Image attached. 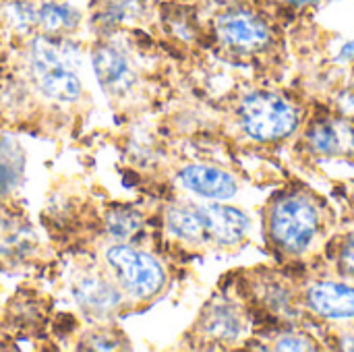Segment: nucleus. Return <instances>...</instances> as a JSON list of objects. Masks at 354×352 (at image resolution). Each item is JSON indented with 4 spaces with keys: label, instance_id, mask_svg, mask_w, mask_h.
Here are the masks:
<instances>
[{
    "label": "nucleus",
    "instance_id": "obj_10",
    "mask_svg": "<svg viewBox=\"0 0 354 352\" xmlns=\"http://www.w3.org/2000/svg\"><path fill=\"white\" fill-rule=\"evenodd\" d=\"M309 143L324 156L354 154V124L348 120H326L309 131Z\"/></svg>",
    "mask_w": 354,
    "mask_h": 352
},
{
    "label": "nucleus",
    "instance_id": "obj_18",
    "mask_svg": "<svg viewBox=\"0 0 354 352\" xmlns=\"http://www.w3.org/2000/svg\"><path fill=\"white\" fill-rule=\"evenodd\" d=\"M276 349H278V351H311L313 346H311L309 340H305V338H299V336H284V338H280V342H278Z\"/></svg>",
    "mask_w": 354,
    "mask_h": 352
},
{
    "label": "nucleus",
    "instance_id": "obj_3",
    "mask_svg": "<svg viewBox=\"0 0 354 352\" xmlns=\"http://www.w3.org/2000/svg\"><path fill=\"white\" fill-rule=\"evenodd\" d=\"M106 259L114 270L118 282L131 297L149 299L162 290L166 274L149 253H143L129 245H114L108 249Z\"/></svg>",
    "mask_w": 354,
    "mask_h": 352
},
{
    "label": "nucleus",
    "instance_id": "obj_20",
    "mask_svg": "<svg viewBox=\"0 0 354 352\" xmlns=\"http://www.w3.org/2000/svg\"><path fill=\"white\" fill-rule=\"evenodd\" d=\"M338 58H342V60H351V58H354V39L340 50V56H338Z\"/></svg>",
    "mask_w": 354,
    "mask_h": 352
},
{
    "label": "nucleus",
    "instance_id": "obj_4",
    "mask_svg": "<svg viewBox=\"0 0 354 352\" xmlns=\"http://www.w3.org/2000/svg\"><path fill=\"white\" fill-rule=\"evenodd\" d=\"M31 68L39 89L56 102H75L81 98V83L68 68L62 50L46 39L37 37L31 44Z\"/></svg>",
    "mask_w": 354,
    "mask_h": 352
},
{
    "label": "nucleus",
    "instance_id": "obj_19",
    "mask_svg": "<svg viewBox=\"0 0 354 352\" xmlns=\"http://www.w3.org/2000/svg\"><path fill=\"white\" fill-rule=\"evenodd\" d=\"M342 106H344V110H346L348 114H353L354 116V85L348 91H344V95H342Z\"/></svg>",
    "mask_w": 354,
    "mask_h": 352
},
{
    "label": "nucleus",
    "instance_id": "obj_9",
    "mask_svg": "<svg viewBox=\"0 0 354 352\" xmlns=\"http://www.w3.org/2000/svg\"><path fill=\"white\" fill-rule=\"evenodd\" d=\"M93 71L100 83L110 93H124L131 89L135 75L127 62V58L112 46H102L93 54Z\"/></svg>",
    "mask_w": 354,
    "mask_h": 352
},
{
    "label": "nucleus",
    "instance_id": "obj_5",
    "mask_svg": "<svg viewBox=\"0 0 354 352\" xmlns=\"http://www.w3.org/2000/svg\"><path fill=\"white\" fill-rule=\"evenodd\" d=\"M218 35L239 50H261L270 41L268 25L253 12L230 10L218 19Z\"/></svg>",
    "mask_w": 354,
    "mask_h": 352
},
{
    "label": "nucleus",
    "instance_id": "obj_13",
    "mask_svg": "<svg viewBox=\"0 0 354 352\" xmlns=\"http://www.w3.org/2000/svg\"><path fill=\"white\" fill-rule=\"evenodd\" d=\"M37 21L48 33H62L79 23V12L68 4L50 2L37 10Z\"/></svg>",
    "mask_w": 354,
    "mask_h": 352
},
{
    "label": "nucleus",
    "instance_id": "obj_16",
    "mask_svg": "<svg viewBox=\"0 0 354 352\" xmlns=\"http://www.w3.org/2000/svg\"><path fill=\"white\" fill-rule=\"evenodd\" d=\"M139 228V218L133 214H114L110 220V230L116 237H129Z\"/></svg>",
    "mask_w": 354,
    "mask_h": 352
},
{
    "label": "nucleus",
    "instance_id": "obj_2",
    "mask_svg": "<svg viewBox=\"0 0 354 352\" xmlns=\"http://www.w3.org/2000/svg\"><path fill=\"white\" fill-rule=\"evenodd\" d=\"M319 228L315 207L303 197L280 199L270 214V232L278 247L288 253L305 251Z\"/></svg>",
    "mask_w": 354,
    "mask_h": 352
},
{
    "label": "nucleus",
    "instance_id": "obj_1",
    "mask_svg": "<svg viewBox=\"0 0 354 352\" xmlns=\"http://www.w3.org/2000/svg\"><path fill=\"white\" fill-rule=\"evenodd\" d=\"M241 122L257 141H278L297 129V112L288 100L272 91H255L241 104Z\"/></svg>",
    "mask_w": 354,
    "mask_h": 352
},
{
    "label": "nucleus",
    "instance_id": "obj_14",
    "mask_svg": "<svg viewBox=\"0 0 354 352\" xmlns=\"http://www.w3.org/2000/svg\"><path fill=\"white\" fill-rule=\"evenodd\" d=\"M21 156L19 149L10 143H0V193H6L17 185L21 176Z\"/></svg>",
    "mask_w": 354,
    "mask_h": 352
},
{
    "label": "nucleus",
    "instance_id": "obj_17",
    "mask_svg": "<svg viewBox=\"0 0 354 352\" xmlns=\"http://www.w3.org/2000/svg\"><path fill=\"white\" fill-rule=\"evenodd\" d=\"M10 15H12L15 23H17L21 29H27V27H31V25L37 21V12H35V8H31V6H29V4H25V2H17V4L10 8Z\"/></svg>",
    "mask_w": 354,
    "mask_h": 352
},
{
    "label": "nucleus",
    "instance_id": "obj_21",
    "mask_svg": "<svg viewBox=\"0 0 354 352\" xmlns=\"http://www.w3.org/2000/svg\"><path fill=\"white\" fill-rule=\"evenodd\" d=\"M288 2H292V4H313L317 0H288Z\"/></svg>",
    "mask_w": 354,
    "mask_h": 352
},
{
    "label": "nucleus",
    "instance_id": "obj_8",
    "mask_svg": "<svg viewBox=\"0 0 354 352\" xmlns=\"http://www.w3.org/2000/svg\"><path fill=\"white\" fill-rule=\"evenodd\" d=\"M309 305L315 313L330 319H353L354 288L336 282H322L309 290Z\"/></svg>",
    "mask_w": 354,
    "mask_h": 352
},
{
    "label": "nucleus",
    "instance_id": "obj_12",
    "mask_svg": "<svg viewBox=\"0 0 354 352\" xmlns=\"http://www.w3.org/2000/svg\"><path fill=\"white\" fill-rule=\"evenodd\" d=\"M172 234L185 241H201L205 237V224L201 207H170L166 216Z\"/></svg>",
    "mask_w": 354,
    "mask_h": 352
},
{
    "label": "nucleus",
    "instance_id": "obj_15",
    "mask_svg": "<svg viewBox=\"0 0 354 352\" xmlns=\"http://www.w3.org/2000/svg\"><path fill=\"white\" fill-rule=\"evenodd\" d=\"M207 330L218 338H234L239 332V322L228 311H216L207 322Z\"/></svg>",
    "mask_w": 354,
    "mask_h": 352
},
{
    "label": "nucleus",
    "instance_id": "obj_11",
    "mask_svg": "<svg viewBox=\"0 0 354 352\" xmlns=\"http://www.w3.org/2000/svg\"><path fill=\"white\" fill-rule=\"evenodd\" d=\"M75 297L85 311L95 313V315H106L114 311L120 303L118 290L108 280L97 278V276L83 278L75 288Z\"/></svg>",
    "mask_w": 354,
    "mask_h": 352
},
{
    "label": "nucleus",
    "instance_id": "obj_7",
    "mask_svg": "<svg viewBox=\"0 0 354 352\" xmlns=\"http://www.w3.org/2000/svg\"><path fill=\"white\" fill-rule=\"evenodd\" d=\"M201 216L205 224V237L220 245H234L249 230V218L236 207L205 205L201 207Z\"/></svg>",
    "mask_w": 354,
    "mask_h": 352
},
{
    "label": "nucleus",
    "instance_id": "obj_6",
    "mask_svg": "<svg viewBox=\"0 0 354 352\" xmlns=\"http://www.w3.org/2000/svg\"><path fill=\"white\" fill-rule=\"evenodd\" d=\"M180 183L191 193L216 201H226L236 193V180L214 166H187L180 172Z\"/></svg>",
    "mask_w": 354,
    "mask_h": 352
}]
</instances>
